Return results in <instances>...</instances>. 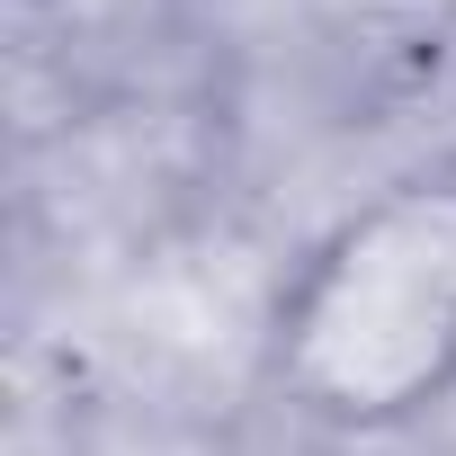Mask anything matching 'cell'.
Returning <instances> with one entry per match:
<instances>
[{"mask_svg":"<svg viewBox=\"0 0 456 456\" xmlns=\"http://www.w3.org/2000/svg\"><path fill=\"white\" fill-rule=\"evenodd\" d=\"M287 376L331 420H394L456 385V197L403 188L314 260L287 305Z\"/></svg>","mask_w":456,"mask_h":456,"instance_id":"6da1fadb","label":"cell"}]
</instances>
